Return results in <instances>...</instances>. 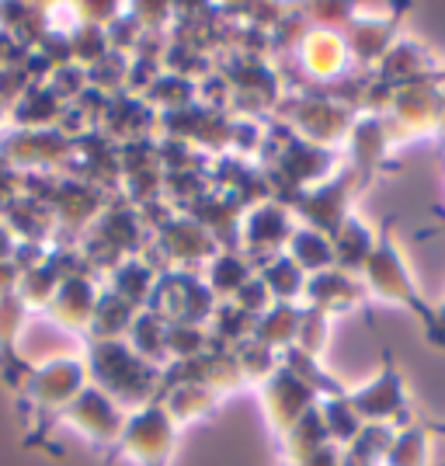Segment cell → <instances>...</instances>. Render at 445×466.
<instances>
[{
    "label": "cell",
    "mask_w": 445,
    "mask_h": 466,
    "mask_svg": "<svg viewBox=\"0 0 445 466\" xmlns=\"http://www.w3.org/2000/svg\"><path fill=\"white\" fill-rule=\"evenodd\" d=\"M84 387H87V370L77 355H59V359H46L39 366H28L25 380L15 390L21 414L32 425L25 435V446H42L56 431V418L63 414V408Z\"/></svg>",
    "instance_id": "1"
},
{
    "label": "cell",
    "mask_w": 445,
    "mask_h": 466,
    "mask_svg": "<svg viewBox=\"0 0 445 466\" xmlns=\"http://www.w3.org/2000/svg\"><path fill=\"white\" fill-rule=\"evenodd\" d=\"M84 370H87V383L108 393L118 408L136 410L160 397L164 387V370L150 366L147 359H139L126 338H112V341H84Z\"/></svg>",
    "instance_id": "2"
},
{
    "label": "cell",
    "mask_w": 445,
    "mask_h": 466,
    "mask_svg": "<svg viewBox=\"0 0 445 466\" xmlns=\"http://www.w3.org/2000/svg\"><path fill=\"white\" fill-rule=\"evenodd\" d=\"M177 435L181 428L157 397L150 404L129 410L122 439L108 460H126L129 466H171L177 452Z\"/></svg>",
    "instance_id": "3"
},
{
    "label": "cell",
    "mask_w": 445,
    "mask_h": 466,
    "mask_svg": "<svg viewBox=\"0 0 445 466\" xmlns=\"http://www.w3.org/2000/svg\"><path fill=\"white\" fill-rule=\"evenodd\" d=\"M74 157V137L66 129H4L0 164L15 167L25 177L66 175Z\"/></svg>",
    "instance_id": "4"
},
{
    "label": "cell",
    "mask_w": 445,
    "mask_h": 466,
    "mask_svg": "<svg viewBox=\"0 0 445 466\" xmlns=\"http://www.w3.org/2000/svg\"><path fill=\"white\" fill-rule=\"evenodd\" d=\"M129 410L118 408L108 393H101L97 387L80 390L77 397L63 408V414L56 418V428H70L77 439H84L95 452H116L118 439H122V428H126Z\"/></svg>",
    "instance_id": "5"
},
{
    "label": "cell",
    "mask_w": 445,
    "mask_h": 466,
    "mask_svg": "<svg viewBox=\"0 0 445 466\" xmlns=\"http://www.w3.org/2000/svg\"><path fill=\"white\" fill-rule=\"evenodd\" d=\"M216 307H219V299L209 292L206 279L198 272H177V268L160 272L154 299H150V310L160 313L167 324H202L206 328L213 320Z\"/></svg>",
    "instance_id": "6"
},
{
    "label": "cell",
    "mask_w": 445,
    "mask_h": 466,
    "mask_svg": "<svg viewBox=\"0 0 445 466\" xmlns=\"http://www.w3.org/2000/svg\"><path fill=\"white\" fill-rule=\"evenodd\" d=\"M150 244H154V251L164 254L167 272L171 268H177V272H198L219 251V244L206 233V227H198L192 216L177 213V209H171L160 223L150 227Z\"/></svg>",
    "instance_id": "7"
},
{
    "label": "cell",
    "mask_w": 445,
    "mask_h": 466,
    "mask_svg": "<svg viewBox=\"0 0 445 466\" xmlns=\"http://www.w3.org/2000/svg\"><path fill=\"white\" fill-rule=\"evenodd\" d=\"M289 237H292L289 209L278 206L275 198H258V202L248 206L244 216H240V227H237V251L248 254L254 261V268H258L261 261L282 254L278 248H286Z\"/></svg>",
    "instance_id": "8"
},
{
    "label": "cell",
    "mask_w": 445,
    "mask_h": 466,
    "mask_svg": "<svg viewBox=\"0 0 445 466\" xmlns=\"http://www.w3.org/2000/svg\"><path fill=\"white\" fill-rule=\"evenodd\" d=\"M97 299H101V279H97L91 268H84V272L66 275V279L59 282L56 296L49 299V307L42 313H46L59 330L87 338L91 320H95V310H97Z\"/></svg>",
    "instance_id": "9"
},
{
    "label": "cell",
    "mask_w": 445,
    "mask_h": 466,
    "mask_svg": "<svg viewBox=\"0 0 445 466\" xmlns=\"http://www.w3.org/2000/svg\"><path fill=\"white\" fill-rule=\"evenodd\" d=\"M258 397H261V410L268 418L271 431H278V435H286L303 414H310L313 404V390L282 362L265 383H258Z\"/></svg>",
    "instance_id": "10"
},
{
    "label": "cell",
    "mask_w": 445,
    "mask_h": 466,
    "mask_svg": "<svg viewBox=\"0 0 445 466\" xmlns=\"http://www.w3.org/2000/svg\"><path fill=\"white\" fill-rule=\"evenodd\" d=\"M157 279H160V272H157L154 261L147 254H133V258H122L112 272L101 275V286L112 292V296H118L122 303L143 310L154 299Z\"/></svg>",
    "instance_id": "11"
},
{
    "label": "cell",
    "mask_w": 445,
    "mask_h": 466,
    "mask_svg": "<svg viewBox=\"0 0 445 466\" xmlns=\"http://www.w3.org/2000/svg\"><path fill=\"white\" fill-rule=\"evenodd\" d=\"M25 324H28V307L18 299V292L0 296V376L11 390H18V383L32 366L18 355Z\"/></svg>",
    "instance_id": "12"
},
{
    "label": "cell",
    "mask_w": 445,
    "mask_h": 466,
    "mask_svg": "<svg viewBox=\"0 0 445 466\" xmlns=\"http://www.w3.org/2000/svg\"><path fill=\"white\" fill-rule=\"evenodd\" d=\"M63 118H66V105H63L42 80H35V84L7 108L11 129H63Z\"/></svg>",
    "instance_id": "13"
},
{
    "label": "cell",
    "mask_w": 445,
    "mask_h": 466,
    "mask_svg": "<svg viewBox=\"0 0 445 466\" xmlns=\"http://www.w3.org/2000/svg\"><path fill=\"white\" fill-rule=\"evenodd\" d=\"M254 272H258V268H254V261L248 254H240L237 248H219V251L206 261L202 279H206V286H209V292H213L219 303H230L233 296L251 282Z\"/></svg>",
    "instance_id": "14"
},
{
    "label": "cell",
    "mask_w": 445,
    "mask_h": 466,
    "mask_svg": "<svg viewBox=\"0 0 445 466\" xmlns=\"http://www.w3.org/2000/svg\"><path fill=\"white\" fill-rule=\"evenodd\" d=\"M160 404L175 418L177 428L192 425V421H206L213 418V410L223 404V397L209 390L206 383H171L160 390Z\"/></svg>",
    "instance_id": "15"
},
{
    "label": "cell",
    "mask_w": 445,
    "mask_h": 466,
    "mask_svg": "<svg viewBox=\"0 0 445 466\" xmlns=\"http://www.w3.org/2000/svg\"><path fill=\"white\" fill-rule=\"evenodd\" d=\"M126 341H129V349H133L139 359H147L157 370H167V320H164L160 313H154L150 307H143V310L136 313Z\"/></svg>",
    "instance_id": "16"
},
{
    "label": "cell",
    "mask_w": 445,
    "mask_h": 466,
    "mask_svg": "<svg viewBox=\"0 0 445 466\" xmlns=\"http://www.w3.org/2000/svg\"><path fill=\"white\" fill-rule=\"evenodd\" d=\"M299 320H303V313L292 303H271L261 317H254L251 338L268 345L271 351H286L292 345V338L299 334Z\"/></svg>",
    "instance_id": "17"
},
{
    "label": "cell",
    "mask_w": 445,
    "mask_h": 466,
    "mask_svg": "<svg viewBox=\"0 0 445 466\" xmlns=\"http://www.w3.org/2000/svg\"><path fill=\"white\" fill-rule=\"evenodd\" d=\"M136 307L129 303H122L118 296L101 286V299H97V310H95V320H91V330H87V338H95V341H112V338H126L129 328H133L136 320ZM84 338V341H87Z\"/></svg>",
    "instance_id": "18"
},
{
    "label": "cell",
    "mask_w": 445,
    "mask_h": 466,
    "mask_svg": "<svg viewBox=\"0 0 445 466\" xmlns=\"http://www.w3.org/2000/svg\"><path fill=\"white\" fill-rule=\"evenodd\" d=\"M258 275H261V282L268 286L275 303H292V296L307 292L303 268L292 261L289 254H275L268 261H261V265H258Z\"/></svg>",
    "instance_id": "19"
},
{
    "label": "cell",
    "mask_w": 445,
    "mask_h": 466,
    "mask_svg": "<svg viewBox=\"0 0 445 466\" xmlns=\"http://www.w3.org/2000/svg\"><path fill=\"white\" fill-rule=\"evenodd\" d=\"M209 349H213L209 328H202V324H167V366L198 359Z\"/></svg>",
    "instance_id": "20"
},
{
    "label": "cell",
    "mask_w": 445,
    "mask_h": 466,
    "mask_svg": "<svg viewBox=\"0 0 445 466\" xmlns=\"http://www.w3.org/2000/svg\"><path fill=\"white\" fill-rule=\"evenodd\" d=\"M233 359H237V366H240L244 383H265L271 372L278 370L275 351H271L268 345H261V341H254V338H248L244 345H237V349H233Z\"/></svg>",
    "instance_id": "21"
},
{
    "label": "cell",
    "mask_w": 445,
    "mask_h": 466,
    "mask_svg": "<svg viewBox=\"0 0 445 466\" xmlns=\"http://www.w3.org/2000/svg\"><path fill=\"white\" fill-rule=\"evenodd\" d=\"M286 248H289V258L299 265V268H320V265L330 258L328 248L320 244V237H317L313 230H292Z\"/></svg>",
    "instance_id": "22"
},
{
    "label": "cell",
    "mask_w": 445,
    "mask_h": 466,
    "mask_svg": "<svg viewBox=\"0 0 445 466\" xmlns=\"http://www.w3.org/2000/svg\"><path fill=\"white\" fill-rule=\"evenodd\" d=\"M230 303H233V307H240V310H244V313H251V317H261V313L268 310V307H271V303H275V299H271L268 286L261 282V275L254 272L251 282H248L244 289L237 292V296H233Z\"/></svg>",
    "instance_id": "23"
},
{
    "label": "cell",
    "mask_w": 445,
    "mask_h": 466,
    "mask_svg": "<svg viewBox=\"0 0 445 466\" xmlns=\"http://www.w3.org/2000/svg\"><path fill=\"white\" fill-rule=\"evenodd\" d=\"M18 265L15 261H0V296H11L18 289Z\"/></svg>",
    "instance_id": "24"
},
{
    "label": "cell",
    "mask_w": 445,
    "mask_h": 466,
    "mask_svg": "<svg viewBox=\"0 0 445 466\" xmlns=\"http://www.w3.org/2000/svg\"><path fill=\"white\" fill-rule=\"evenodd\" d=\"M15 251H18V240H15V233L4 227V219H0V261H15Z\"/></svg>",
    "instance_id": "25"
},
{
    "label": "cell",
    "mask_w": 445,
    "mask_h": 466,
    "mask_svg": "<svg viewBox=\"0 0 445 466\" xmlns=\"http://www.w3.org/2000/svg\"><path fill=\"white\" fill-rule=\"evenodd\" d=\"M4 126H7V105H0V137H4Z\"/></svg>",
    "instance_id": "26"
}]
</instances>
